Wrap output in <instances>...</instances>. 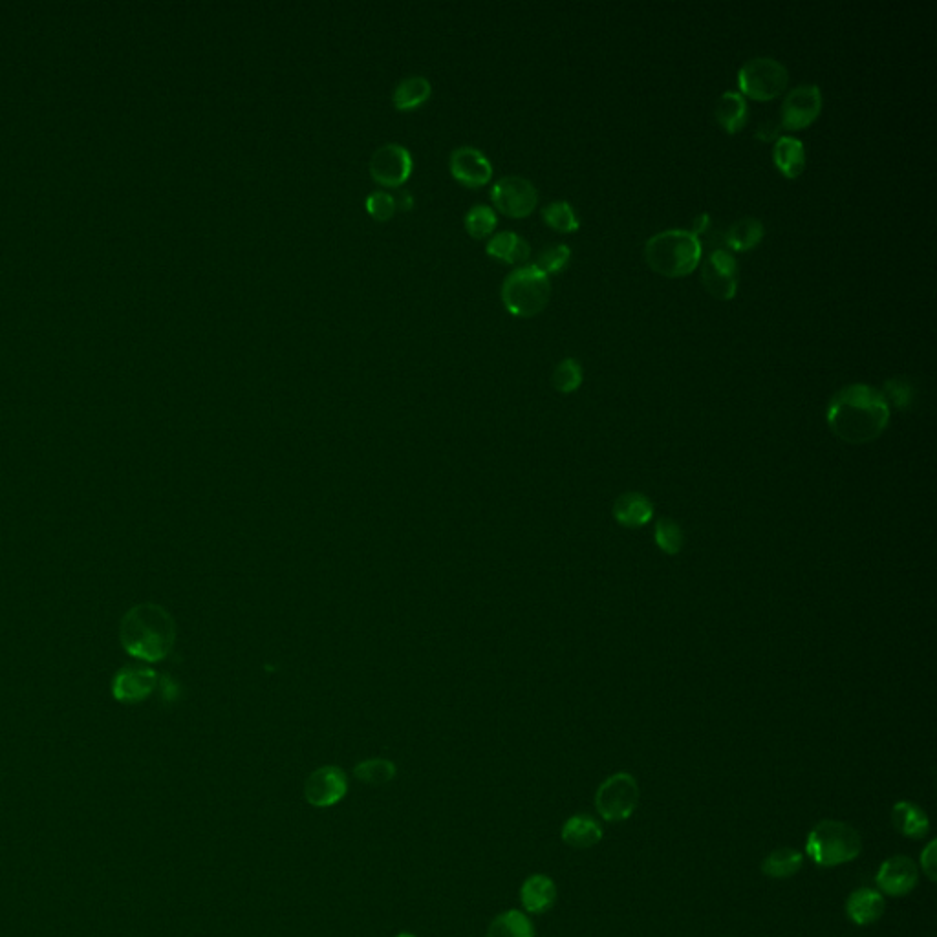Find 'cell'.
Masks as SVG:
<instances>
[{
    "label": "cell",
    "instance_id": "1",
    "mask_svg": "<svg viewBox=\"0 0 937 937\" xmlns=\"http://www.w3.org/2000/svg\"><path fill=\"white\" fill-rule=\"evenodd\" d=\"M826 420L842 442L862 445L877 440L886 431L890 407L877 388L853 383L831 398Z\"/></svg>",
    "mask_w": 937,
    "mask_h": 937
},
{
    "label": "cell",
    "instance_id": "2",
    "mask_svg": "<svg viewBox=\"0 0 937 937\" xmlns=\"http://www.w3.org/2000/svg\"><path fill=\"white\" fill-rule=\"evenodd\" d=\"M119 637L130 656L147 663L162 661L171 654L176 641L173 615L158 604H138L123 617Z\"/></svg>",
    "mask_w": 937,
    "mask_h": 937
},
{
    "label": "cell",
    "instance_id": "3",
    "mask_svg": "<svg viewBox=\"0 0 937 937\" xmlns=\"http://www.w3.org/2000/svg\"><path fill=\"white\" fill-rule=\"evenodd\" d=\"M703 257L700 237L689 229H667L645 244V260L652 270L667 277L681 279L698 270Z\"/></svg>",
    "mask_w": 937,
    "mask_h": 937
},
{
    "label": "cell",
    "instance_id": "4",
    "mask_svg": "<svg viewBox=\"0 0 937 937\" xmlns=\"http://www.w3.org/2000/svg\"><path fill=\"white\" fill-rule=\"evenodd\" d=\"M862 851L859 831L846 822L822 820L809 831L806 853L820 868H833L855 861Z\"/></svg>",
    "mask_w": 937,
    "mask_h": 937
},
{
    "label": "cell",
    "instance_id": "5",
    "mask_svg": "<svg viewBox=\"0 0 937 937\" xmlns=\"http://www.w3.org/2000/svg\"><path fill=\"white\" fill-rule=\"evenodd\" d=\"M502 302L517 317H535L548 306L551 297L550 277L533 264L511 271L502 282Z\"/></svg>",
    "mask_w": 937,
    "mask_h": 937
},
{
    "label": "cell",
    "instance_id": "6",
    "mask_svg": "<svg viewBox=\"0 0 937 937\" xmlns=\"http://www.w3.org/2000/svg\"><path fill=\"white\" fill-rule=\"evenodd\" d=\"M789 72L773 57H754L738 70L740 94L754 101H771L786 92Z\"/></svg>",
    "mask_w": 937,
    "mask_h": 937
},
{
    "label": "cell",
    "instance_id": "7",
    "mask_svg": "<svg viewBox=\"0 0 937 937\" xmlns=\"http://www.w3.org/2000/svg\"><path fill=\"white\" fill-rule=\"evenodd\" d=\"M639 804V786L630 773L608 776L597 789L595 808L606 822L630 819Z\"/></svg>",
    "mask_w": 937,
    "mask_h": 937
},
{
    "label": "cell",
    "instance_id": "8",
    "mask_svg": "<svg viewBox=\"0 0 937 937\" xmlns=\"http://www.w3.org/2000/svg\"><path fill=\"white\" fill-rule=\"evenodd\" d=\"M740 270L731 251L714 249L701 264V284L718 301H733L738 291Z\"/></svg>",
    "mask_w": 937,
    "mask_h": 937
},
{
    "label": "cell",
    "instance_id": "9",
    "mask_svg": "<svg viewBox=\"0 0 937 937\" xmlns=\"http://www.w3.org/2000/svg\"><path fill=\"white\" fill-rule=\"evenodd\" d=\"M491 200L502 215L526 218L539 204V191L524 176H504L491 187Z\"/></svg>",
    "mask_w": 937,
    "mask_h": 937
},
{
    "label": "cell",
    "instance_id": "10",
    "mask_svg": "<svg viewBox=\"0 0 937 937\" xmlns=\"http://www.w3.org/2000/svg\"><path fill=\"white\" fill-rule=\"evenodd\" d=\"M412 169V154L401 143H385L370 158L372 180L388 189H399L409 180Z\"/></svg>",
    "mask_w": 937,
    "mask_h": 937
},
{
    "label": "cell",
    "instance_id": "11",
    "mask_svg": "<svg viewBox=\"0 0 937 937\" xmlns=\"http://www.w3.org/2000/svg\"><path fill=\"white\" fill-rule=\"evenodd\" d=\"M822 112V92L817 85H800L787 94L780 107V129L802 130L813 125Z\"/></svg>",
    "mask_w": 937,
    "mask_h": 937
},
{
    "label": "cell",
    "instance_id": "12",
    "mask_svg": "<svg viewBox=\"0 0 937 937\" xmlns=\"http://www.w3.org/2000/svg\"><path fill=\"white\" fill-rule=\"evenodd\" d=\"M348 793V778L341 767L324 765L306 778L304 797L313 808H332Z\"/></svg>",
    "mask_w": 937,
    "mask_h": 937
},
{
    "label": "cell",
    "instance_id": "13",
    "mask_svg": "<svg viewBox=\"0 0 937 937\" xmlns=\"http://www.w3.org/2000/svg\"><path fill=\"white\" fill-rule=\"evenodd\" d=\"M449 171L454 180L469 189H478L491 182L493 163L484 152L474 147H456L449 156Z\"/></svg>",
    "mask_w": 937,
    "mask_h": 937
},
{
    "label": "cell",
    "instance_id": "14",
    "mask_svg": "<svg viewBox=\"0 0 937 937\" xmlns=\"http://www.w3.org/2000/svg\"><path fill=\"white\" fill-rule=\"evenodd\" d=\"M875 881L883 894L892 895V897L908 895L916 888L917 881H919L916 862L905 855L890 857L881 864Z\"/></svg>",
    "mask_w": 937,
    "mask_h": 937
},
{
    "label": "cell",
    "instance_id": "15",
    "mask_svg": "<svg viewBox=\"0 0 937 937\" xmlns=\"http://www.w3.org/2000/svg\"><path fill=\"white\" fill-rule=\"evenodd\" d=\"M158 674L151 668H123L114 679V696L125 703H138L151 696Z\"/></svg>",
    "mask_w": 937,
    "mask_h": 937
},
{
    "label": "cell",
    "instance_id": "16",
    "mask_svg": "<svg viewBox=\"0 0 937 937\" xmlns=\"http://www.w3.org/2000/svg\"><path fill=\"white\" fill-rule=\"evenodd\" d=\"M654 517V504L650 498L637 491L623 493L614 502V518L619 526L639 529L647 526Z\"/></svg>",
    "mask_w": 937,
    "mask_h": 937
},
{
    "label": "cell",
    "instance_id": "17",
    "mask_svg": "<svg viewBox=\"0 0 937 937\" xmlns=\"http://www.w3.org/2000/svg\"><path fill=\"white\" fill-rule=\"evenodd\" d=\"M884 908L886 903L879 890L859 888L846 901V916L850 917L857 927H870L883 917Z\"/></svg>",
    "mask_w": 937,
    "mask_h": 937
},
{
    "label": "cell",
    "instance_id": "18",
    "mask_svg": "<svg viewBox=\"0 0 937 937\" xmlns=\"http://www.w3.org/2000/svg\"><path fill=\"white\" fill-rule=\"evenodd\" d=\"M557 901V886L553 879L542 873L528 877L520 888V903L529 914H546Z\"/></svg>",
    "mask_w": 937,
    "mask_h": 937
},
{
    "label": "cell",
    "instance_id": "19",
    "mask_svg": "<svg viewBox=\"0 0 937 937\" xmlns=\"http://www.w3.org/2000/svg\"><path fill=\"white\" fill-rule=\"evenodd\" d=\"M562 841L575 850H588L603 839V828L592 815H573L562 826Z\"/></svg>",
    "mask_w": 937,
    "mask_h": 937
},
{
    "label": "cell",
    "instance_id": "20",
    "mask_svg": "<svg viewBox=\"0 0 937 937\" xmlns=\"http://www.w3.org/2000/svg\"><path fill=\"white\" fill-rule=\"evenodd\" d=\"M773 160L780 173L795 180L806 169L804 143L793 136H780L773 147Z\"/></svg>",
    "mask_w": 937,
    "mask_h": 937
},
{
    "label": "cell",
    "instance_id": "21",
    "mask_svg": "<svg viewBox=\"0 0 937 937\" xmlns=\"http://www.w3.org/2000/svg\"><path fill=\"white\" fill-rule=\"evenodd\" d=\"M892 822L895 830L908 839H925L930 831L927 811L908 800L895 804L892 809Z\"/></svg>",
    "mask_w": 937,
    "mask_h": 937
},
{
    "label": "cell",
    "instance_id": "22",
    "mask_svg": "<svg viewBox=\"0 0 937 937\" xmlns=\"http://www.w3.org/2000/svg\"><path fill=\"white\" fill-rule=\"evenodd\" d=\"M485 251L489 257L502 260L506 264H522L529 259L531 246L528 240H524L515 231H500L487 242Z\"/></svg>",
    "mask_w": 937,
    "mask_h": 937
},
{
    "label": "cell",
    "instance_id": "23",
    "mask_svg": "<svg viewBox=\"0 0 937 937\" xmlns=\"http://www.w3.org/2000/svg\"><path fill=\"white\" fill-rule=\"evenodd\" d=\"M765 237V227L758 218L754 216H745L736 220L733 226L725 231V244L727 248L733 249L736 253H745L756 248Z\"/></svg>",
    "mask_w": 937,
    "mask_h": 937
},
{
    "label": "cell",
    "instance_id": "24",
    "mask_svg": "<svg viewBox=\"0 0 937 937\" xmlns=\"http://www.w3.org/2000/svg\"><path fill=\"white\" fill-rule=\"evenodd\" d=\"M431 96L432 85L427 77L409 76L401 79L394 88L392 103L398 110L409 112V110L425 105Z\"/></svg>",
    "mask_w": 937,
    "mask_h": 937
},
{
    "label": "cell",
    "instance_id": "25",
    "mask_svg": "<svg viewBox=\"0 0 937 937\" xmlns=\"http://www.w3.org/2000/svg\"><path fill=\"white\" fill-rule=\"evenodd\" d=\"M749 116V107L747 101L740 92H725L718 99L716 105V121L722 125V129L729 134H736L744 129Z\"/></svg>",
    "mask_w": 937,
    "mask_h": 937
},
{
    "label": "cell",
    "instance_id": "26",
    "mask_svg": "<svg viewBox=\"0 0 937 937\" xmlns=\"http://www.w3.org/2000/svg\"><path fill=\"white\" fill-rule=\"evenodd\" d=\"M804 866V855L795 848H780L771 851L764 862L762 872L771 879H787L800 872Z\"/></svg>",
    "mask_w": 937,
    "mask_h": 937
},
{
    "label": "cell",
    "instance_id": "27",
    "mask_svg": "<svg viewBox=\"0 0 937 937\" xmlns=\"http://www.w3.org/2000/svg\"><path fill=\"white\" fill-rule=\"evenodd\" d=\"M485 937H535V928L524 912L507 910L491 921Z\"/></svg>",
    "mask_w": 937,
    "mask_h": 937
},
{
    "label": "cell",
    "instance_id": "28",
    "mask_svg": "<svg viewBox=\"0 0 937 937\" xmlns=\"http://www.w3.org/2000/svg\"><path fill=\"white\" fill-rule=\"evenodd\" d=\"M542 220L555 231L559 233H575L581 227V220L571 207L570 202L566 200H557L551 204L544 205L542 209Z\"/></svg>",
    "mask_w": 937,
    "mask_h": 937
},
{
    "label": "cell",
    "instance_id": "29",
    "mask_svg": "<svg viewBox=\"0 0 937 937\" xmlns=\"http://www.w3.org/2000/svg\"><path fill=\"white\" fill-rule=\"evenodd\" d=\"M396 765L385 758H370L356 765L354 775L368 786H385L396 778Z\"/></svg>",
    "mask_w": 937,
    "mask_h": 937
},
{
    "label": "cell",
    "instance_id": "30",
    "mask_svg": "<svg viewBox=\"0 0 937 937\" xmlns=\"http://www.w3.org/2000/svg\"><path fill=\"white\" fill-rule=\"evenodd\" d=\"M498 218L495 209L484 204H474L464 216V226L473 238L489 237L495 231Z\"/></svg>",
    "mask_w": 937,
    "mask_h": 937
},
{
    "label": "cell",
    "instance_id": "31",
    "mask_svg": "<svg viewBox=\"0 0 937 937\" xmlns=\"http://www.w3.org/2000/svg\"><path fill=\"white\" fill-rule=\"evenodd\" d=\"M582 379H584V374H582L581 363L573 357H568L553 370L551 385L561 394H571L581 388Z\"/></svg>",
    "mask_w": 937,
    "mask_h": 937
},
{
    "label": "cell",
    "instance_id": "32",
    "mask_svg": "<svg viewBox=\"0 0 937 937\" xmlns=\"http://www.w3.org/2000/svg\"><path fill=\"white\" fill-rule=\"evenodd\" d=\"M654 539H656L657 548L663 553H667V555H678L679 551L683 550V544H685L683 529H681L678 522H674L670 518H659L657 520Z\"/></svg>",
    "mask_w": 937,
    "mask_h": 937
},
{
    "label": "cell",
    "instance_id": "33",
    "mask_svg": "<svg viewBox=\"0 0 937 937\" xmlns=\"http://www.w3.org/2000/svg\"><path fill=\"white\" fill-rule=\"evenodd\" d=\"M571 259L570 246L566 244H551L548 248L542 249L537 259H535V268H539L542 273L550 277L551 273H561Z\"/></svg>",
    "mask_w": 937,
    "mask_h": 937
},
{
    "label": "cell",
    "instance_id": "34",
    "mask_svg": "<svg viewBox=\"0 0 937 937\" xmlns=\"http://www.w3.org/2000/svg\"><path fill=\"white\" fill-rule=\"evenodd\" d=\"M883 398L886 399L888 407L894 405L895 409L905 410L912 405L914 401V388L912 385L906 381V379H901V377H895V379H888L884 383L883 387Z\"/></svg>",
    "mask_w": 937,
    "mask_h": 937
},
{
    "label": "cell",
    "instance_id": "35",
    "mask_svg": "<svg viewBox=\"0 0 937 937\" xmlns=\"http://www.w3.org/2000/svg\"><path fill=\"white\" fill-rule=\"evenodd\" d=\"M365 205H367L368 215L379 222H387L396 213L394 194L387 193V191H374L368 194Z\"/></svg>",
    "mask_w": 937,
    "mask_h": 937
},
{
    "label": "cell",
    "instance_id": "36",
    "mask_svg": "<svg viewBox=\"0 0 937 937\" xmlns=\"http://www.w3.org/2000/svg\"><path fill=\"white\" fill-rule=\"evenodd\" d=\"M936 848L937 842L932 841L928 844L927 848L921 853V866H923V873L927 875L928 879L934 883L937 877V859H936Z\"/></svg>",
    "mask_w": 937,
    "mask_h": 937
},
{
    "label": "cell",
    "instance_id": "37",
    "mask_svg": "<svg viewBox=\"0 0 937 937\" xmlns=\"http://www.w3.org/2000/svg\"><path fill=\"white\" fill-rule=\"evenodd\" d=\"M394 202H396V209L410 211L414 207V196L407 189H399L398 194L394 196Z\"/></svg>",
    "mask_w": 937,
    "mask_h": 937
},
{
    "label": "cell",
    "instance_id": "38",
    "mask_svg": "<svg viewBox=\"0 0 937 937\" xmlns=\"http://www.w3.org/2000/svg\"><path fill=\"white\" fill-rule=\"evenodd\" d=\"M778 130H780V125H775V123L769 121V123H764L760 129L756 130V138L762 141L776 140Z\"/></svg>",
    "mask_w": 937,
    "mask_h": 937
},
{
    "label": "cell",
    "instance_id": "39",
    "mask_svg": "<svg viewBox=\"0 0 937 937\" xmlns=\"http://www.w3.org/2000/svg\"><path fill=\"white\" fill-rule=\"evenodd\" d=\"M709 226H711V216L707 215V213H701V215L694 218V226H692L690 231H692L696 237H700L703 233H707Z\"/></svg>",
    "mask_w": 937,
    "mask_h": 937
},
{
    "label": "cell",
    "instance_id": "40",
    "mask_svg": "<svg viewBox=\"0 0 937 937\" xmlns=\"http://www.w3.org/2000/svg\"><path fill=\"white\" fill-rule=\"evenodd\" d=\"M396 937H416V936H414V934H410V932H401V934H398V936Z\"/></svg>",
    "mask_w": 937,
    "mask_h": 937
}]
</instances>
